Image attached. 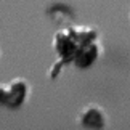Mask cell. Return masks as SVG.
I'll return each mask as SVG.
<instances>
[{"instance_id":"7a4b0ae2","label":"cell","mask_w":130,"mask_h":130,"mask_svg":"<svg viewBox=\"0 0 130 130\" xmlns=\"http://www.w3.org/2000/svg\"><path fill=\"white\" fill-rule=\"evenodd\" d=\"M77 122L85 128L101 130L106 125V112L98 104H88L80 111V114L77 117Z\"/></svg>"},{"instance_id":"5b68a950","label":"cell","mask_w":130,"mask_h":130,"mask_svg":"<svg viewBox=\"0 0 130 130\" xmlns=\"http://www.w3.org/2000/svg\"><path fill=\"white\" fill-rule=\"evenodd\" d=\"M63 66H64V64L58 59V61L55 63V66H53V68H50V71H48V77H50V79L58 77V74H59V71H61V68H63Z\"/></svg>"},{"instance_id":"3957f363","label":"cell","mask_w":130,"mask_h":130,"mask_svg":"<svg viewBox=\"0 0 130 130\" xmlns=\"http://www.w3.org/2000/svg\"><path fill=\"white\" fill-rule=\"evenodd\" d=\"M100 52H101V47L100 43L96 42V39L92 42H87L85 45H82L79 48V52L74 55V59H72V64L80 69H85L98 59L100 56Z\"/></svg>"},{"instance_id":"277c9868","label":"cell","mask_w":130,"mask_h":130,"mask_svg":"<svg viewBox=\"0 0 130 130\" xmlns=\"http://www.w3.org/2000/svg\"><path fill=\"white\" fill-rule=\"evenodd\" d=\"M7 103H8V84L0 82V106L7 108Z\"/></svg>"},{"instance_id":"8992f818","label":"cell","mask_w":130,"mask_h":130,"mask_svg":"<svg viewBox=\"0 0 130 130\" xmlns=\"http://www.w3.org/2000/svg\"><path fill=\"white\" fill-rule=\"evenodd\" d=\"M0 56H2V50H0Z\"/></svg>"},{"instance_id":"6da1fadb","label":"cell","mask_w":130,"mask_h":130,"mask_svg":"<svg viewBox=\"0 0 130 130\" xmlns=\"http://www.w3.org/2000/svg\"><path fill=\"white\" fill-rule=\"evenodd\" d=\"M8 84V109H19L31 96V84L23 77H14Z\"/></svg>"}]
</instances>
